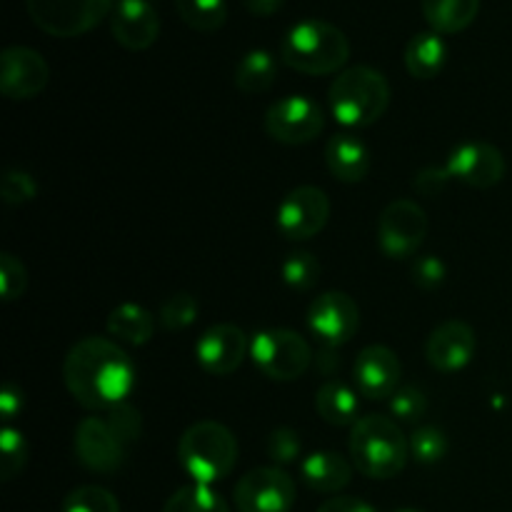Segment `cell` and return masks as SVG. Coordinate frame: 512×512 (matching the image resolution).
I'll list each match as a JSON object with an SVG mask.
<instances>
[{"instance_id": "obj_4", "label": "cell", "mask_w": 512, "mask_h": 512, "mask_svg": "<svg viewBox=\"0 0 512 512\" xmlns=\"http://www.w3.org/2000/svg\"><path fill=\"white\" fill-rule=\"evenodd\" d=\"M333 118L345 128H370L385 115L390 105V85L380 70L355 65L343 70L328 90Z\"/></svg>"}, {"instance_id": "obj_6", "label": "cell", "mask_w": 512, "mask_h": 512, "mask_svg": "<svg viewBox=\"0 0 512 512\" xmlns=\"http://www.w3.org/2000/svg\"><path fill=\"white\" fill-rule=\"evenodd\" d=\"M250 358L265 378L293 383L308 373L313 363V350L308 340L295 330L270 328L255 335L250 343Z\"/></svg>"}, {"instance_id": "obj_14", "label": "cell", "mask_w": 512, "mask_h": 512, "mask_svg": "<svg viewBox=\"0 0 512 512\" xmlns=\"http://www.w3.org/2000/svg\"><path fill=\"white\" fill-rule=\"evenodd\" d=\"M50 68L43 55L25 45H10L0 55V93L8 100H33L48 88Z\"/></svg>"}, {"instance_id": "obj_39", "label": "cell", "mask_w": 512, "mask_h": 512, "mask_svg": "<svg viewBox=\"0 0 512 512\" xmlns=\"http://www.w3.org/2000/svg\"><path fill=\"white\" fill-rule=\"evenodd\" d=\"M108 423L113 425L115 433H118L128 445L135 443V440L140 438V433H143V420H140V413L128 403L108 410Z\"/></svg>"}, {"instance_id": "obj_41", "label": "cell", "mask_w": 512, "mask_h": 512, "mask_svg": "<svg viewBox=\"0 0 512 512\" xmlns=\"http://www.w3.org/2000/svg\"><path fill=\"white\" fill-rule=\"evenodd\" d=\"M20 410H23V390L15 383H8L0 393V413H3L5 423H10Z\"/></svg>"}, {"instance_id": "obj_5", "label": "cell", "mask_w": 512, "mask_h": 512, "mask_svg": "<svg viewBox=\"0 0 512 512\" xmlns=\"http://www.w3.org/2000/svg\"><path fill=\"white\" fill-rule=\"evenodd\" d=\"M178 463L198 485H213L228 478L238 463V440L218 420H200L183 433Z\"/></svg>"}, {"instance_id": "obj_11", "label": "cell", "mask_w": 512, "mask_h": 512, "mask_svg": "<svg viewBox=\"0 0 512 512\" xmlns=\"http://www.w3.org/2000/svg\"><path fill=\"white\" fill-rule=\"evenodd\" d=\"M75 458L90 473L113 475L128 458V443L115 433L108 418H85L75 428Z\"/></svg>"}, {"instance_id": "obj_17", "label": "cell", "mask_w": 512, "mask_h": 512, "mask_svg": "<svg viewBox=\"0 0 512 512\" xmlns=\"http://www.w3.org/2000/svg\"><path fill=\"white\" fill-rule=\"evenodd\" d=\"M400 375H403V365L398 355L385 345H368L355 358V388L368 400L393 398L395 390L400 388Z\"/></svg>"}, {"instance_id": "obj_27", "label": "cell", "mask_w": 512, "mask_h": 512, "mask_svg": "<svg viewBox=\"0 0 512 512\" xmlns=\"http://www.w3.org/2000/svg\"><path fill=\"white\" fill-rule=\"evenodd\" d=\"M175 8L183 23L200 33H215L228 18L225 0H175Z\"/></svg>"}, {"instance_id": "obj_37", "label": "cell", "mask_w": 512, "mask_h": 512, "mask_svg": "<svg viewBox=\"0 0 512 512\" xmlns=\"http://www.w3.org/2000/svg\"><path fill=\"white\" fill-rule=\"evenodd\" d=\"M0 193H3V200L8 205H23L30 203V200L38 195V183H35L33 175L25 173V170L13 168L5 173Z\"/></svg>"}, {"instance_id": "obj_25", "label": "cell", "mask_w": 512, "mask_h": 512, "mask_svg": "<svg viewBox=\"0 0 512 512\" xmlns=\"http://www.w3.org/2000/svg\"><path fill=\"white\" fill-rule=\"evenodd\" d=\"M423 18L438 35L463 33L480 13V0H420Z\"/></svg>"}, {"instance_id": "obj_42", "label": "cell", "mask_w": 512, "mask_h": 512, "mask_svg": "<svg viewBox=\"0 0 512 512\" xmlns=\"http://www.w3.org/2000/svg\"><path fill=\"white\" fill-rule=\"evenodd\" d=\"M318 512H375L365 500L350 498V495H338V498H330L320 505Z\"/></svg>"}, {"instance_id": "obj_20", "label": "cell", "mask_w": 512, "mask_h": 512, "mask_svg": "<svg viewBox=\"0 0 512 512\" xmlns=\"http://www.w3.org/2000/svg\"><path fill=\"white\" fill-rule=\"evenodd\" d=\"M325 165L340 183H360L368 178L370 150L358 135L338 133L325 143Z\"/></svg>"}, {"instance_id": "obj_2", "label": "cell", "mask_w": 512, "mask_h": 512, "mask_svg": "<svg viewBox=\"0 0 512 512\" xmlns=\"http://www.w3.org/2000/svg\"><path fill=\"white\" fill-rule=\"evenodd\" d=\"M408 455L410 440L393 418L365 415L350 430V458L365 478H395L408 465Z\"/></svg>"}, {"instance_id": "obj_38", "label": "cell", "mask_w": 512, "mask_h": 512, "mask_svg": "<svg viewBox=\"0 0 512 512\" xmlns=\"http://www.w3.org/2000/svg\"><path fill=\"white\" fill-rule=\"evenodd\" d=\"M410 275H413V283L418 285V288L435 290L445 283L448 268H445V263L438 255H423V258H415Z\"/></svg>"}, {"instance_id": "obj_26", "label": "cell", "mask_w": 512, "mask_h": 512, "mask_svg": "<svg viewBox=\"0 0 512 512\" xmlns=\"http://www.w3.org/2000/svg\"><path fill=\"white\" fill-rule=\"evenodd\" d=\"M278 60L268 50H250L235 68V88L245 95H260L273 88Z\"/></svg>"}, {"instance_id": "obj_19", "label": "cell", "mask_w": 512, "mask_h": 512, "mask_svg": "<svg viewBox=\"0 0 512 512\" xmlns=\"http://www.w3.org/2000/svg\"><path fill=\"white\" fill-rule=\"evenodd\" d=\"M110 33L125 50H148L160 35V18L148 0H118L110 13Z\"/></svg>"}, {"instance_id": "obj_12", "label": "cell", "mask_w": 512, "mask_h": 512, "mask_svg": "<svg viewBox=\"0 0 512 512\" xmlns=\"http://www.w3.org/2000/svg\"><path fill=\"white\" fill-rule=\"evenodd\" d=\"M330 200L325 190L315 185H300L290 190L278 205L275 225L288 240H310L328 225Z\"/></svg>"}, {"instance_id": "obj_10", "label": "cell", "mask_w": 512, "mask_h": 512, "mask_svg": "<svg viewBox=\"0 0 512 512\" xmlns=\"http://www.w3.org/2000/svg\"><path fill=\"white\" fill-rule=\"evenodd\" d=\"M298 498L293 478L280 468H255L238 480L233 503L238 512H290Z\"/></svg>"}, {"instance_id": "obj_24", "label": "cell", "mask_w": 512, "mask_h": 512, "mask_svg": "<svg viewBox=\"0 0 512 512\" xmlns=\"http://www.w3.org/2000/svg\"><path fill=\"white\" fill-rule=\"evenodd\" d=\"M445 60H448V48L435 30L413 35L405 48V68L418 80L438 78L445 68Z\"/></svg>"}, {"instance_id": "obj_9", "label": "cell", "mask_w": 512, "mask_h": 512, "mask_svg": "<svg viewBox=\"0 0 512 512\" xmlns=\"http://www.w3.org/2000/svg\"><path fill=\"white\" fill-rule=\"evenodd\" d=\"M265 133L283 145L313 143L325 130V115L308 95H288L278 100L265 113Z\"/></svg>"}, {"instance_id": "obj_36", "label": "cell", "mask_w": 512, "mask_h": 512, "mask_svg": "<svg viewBox=\"0 0 512 512\" xmlns=\"http://www.w3.org/2000/svg\"><path fill=\"white\" fill-rule=\"evenodd\" d=\"M265 450H268V458L278 465H290L295 463L300 453H303V440L295 433L293 428H275L273 433L268 435V443H265Z\"/></svg>"}, {"instance_id": "obj_31", "label": "cell", "mask_w": 512, "mask_h": 512, "mask_svg": "<svg viewBox=\"0 0 512 512\" xmlns=\"http://www.w3.org/2000/svg\"><path fill=\"white\" fill-rule=\"evenodd\" d=\"M280 273H283V283L288 285V288L310 290L315 283H318L323 268H320L318 258H315L313 253L300 250V253H290L288 258H285Z\"/></svg>"}, {"instance_id": "obj_16", "label": "cell", "mask_w": 512, "mask_h": 512, "mask_svg": "<svg viewBox=\"0 0 512 512\" xmlns=\"http://www.w3.org/2000/svg\"><path fill=\"white\" fill-rule=\"evenodd\" d=\"M250 353L248 335L233 323H218L200 335L195 345V358L205 373L215 378L233 375L243 365L245 355Z\"/></svg>"}, {"instance_id": "obj_18", "label": "cell", "mask_w": 512, "mask_h": 512, "mask_svg": "<svg viewBox=\"0 0 512 512\" xmlns=\"http://www.w3.org/2000/svg\"><path fill=\"white\" fill-rule=\"evenodd\" d=\"M478 338L465 320H445L425 343V360L440 373H458L473 360Z\"/></svg>"}, {"instance_id": "obj_7", "label": "cell", "mask_w": 512, "mask_h": 512, "mask_svg": "<svg viewBox=\"0 0 512 512\" xmlns=\"http://www.w3.org/2000/svg\"><path fill=\"white\" fill-rule=\"evenodd\" d=\"M118 0H25L30 20L53 38H78L90 33L113 13Z\"/></svg>"}, {"instance_id": "obj_33", "label": "cell", "mask_w": 512, "mask_h": 512, "mask_svg": "<svg viewBox=\"0 0 512 512\" xmlns=\"http://www.w3.org/2000/svg\"><path fill=\"white\" fill-rule=\"evenodd\" d=\"M448 453V438L443 430L433 428V425H423L415 428L410 435V455L423 465H435L445 458Z\"/></svg>"}, {"instance_id": "obj_43", "label": "cell", "mask_w": 512, "mask_h": 512, "mask_svg": "<svg viewBox=\"0 0 512 512\" xmlns=\"http://www.w3.org/2000/svg\"><path fill=\"white\" fill-rule=\"evenodd\" d=\"M285 0H243L245 10L250 15H258V18H270V15L278 13L283 8Z\"/></svg>"}, {"instance_id": "obj_30", "label": "cell", "mask_w": 512, "mask_h": 512, "mask_svg": "<svg viewBox=\"0 0 512 512\" xmlns=\"http://www.w3.org/2000/svg\"><path fill=\"white\" fill-rule=\"evenodd\" d=\"M60 512H120V503L110 490L100 485H83L63 500Z\"/></svg>"}, {"instance_id": "obj_13", "label": "cell", "mask_w": 512, "mask_h": 512, "mask_svg": "<svg viewBox=\"0 0 512 512\" xmlns=\"http://www.w3.org/2000/svg\"><path fill=\"white\" fill-rule=\"evenodd\" d=\"M308 328L330 350L350 343L360 328V308L348 293L330 290L308 308Z\"/></svg>"}, {"instance_id": "obj_1", "label": "cell", "mask_w": 512, "mask_h": 512, "mask_svg": "<svg viewBox=\"0 0 512 512\" xmlns=\"http://www.w3.org/2000/svg\"><path fill=\"white\" fill-rule=\"evenodd\" d=\"M63 380L85 410H113L135 388V365L120 343L108 338L78 340L63 360Z\"/></svg>"}, {"instance_id": "obj_22", "label": "cell", "mask_w": 512, "mask_h": 512, "mask_svg": "<svg viewBox=\"0 0 512 512\" xmlns=\"http://www.w3.org/2000/svg\"><path fill=\"white\" fill-rule=\"evenodd\" d=\"M105 328H108V335L115 343L140 348V345L150 343V338L155 335V318L143 305L123 303L110 310Z\"/></svg>"}, {"instance_id": "obj_40", "label": "cell", "mask_w": 512, "mask_h": 512, "mask_svg": "<svg viewBox=\"0 0 512 512\" xmlns=\"http://www.w3.org/2000/svg\"><path fill=\"white\" fill-rule=\"evenodd\" d=\"M448 183H450V175H448V170H445V165L443 168L433 165V168L420 170V173L415 175L413 185L420 195H425V198H438Z\"/></svg>"}, {"instance_id": "obj_8", "label": "cell", "mask_w": 512, "mask_h": 512, "mask_svg": "<svg viewBox=\"0 0 512 512\" xmlns=\"http://www.w3.org/2000/svg\"><path fill=\"white\" fill-rule=\"evenodd\" d=\"M428 238V215L415 200H393L380 213L378 245L390 260L413 258Z\"/></svg>"}, {"instance_id": "obj_23", "label": "cell", "mask_w": 512, "mask_h": 512, "mask_svg": "<svg viewBox=\"0 0 512 512\" xmlns=\"http://www.w3.org/2000/svg\"><path fill=\"white\" fill-rule=\"evenodd\" d=\"M315 410L328 425H335V428H348L350 425L353 428L360 420L358 393L343 380H328V383L320 385L318 395H315Z\"/></svg>"}, {"instance_id": "obj_28", "label": "cell", "mask_w": 512, "mask_h": 512, "mask_svg": "<svg viewBox=\"0 0 512 512\" xmlns=\"http://www.w3.org/2000/svg\"><path fill=\"white\" fill-rule=\"evenodd\" d=\"M163 512H230V508L223 495L215 493L210 485L193 483L175 490Z\"/></svg>"}, {"instance_id": "obj_3", "label": "cell", "mask_w": 512, "mask_h": 512, "mask_svg": "<svg viewBox=\"0 0 512 512\" xmlns=\"http://www.w3.org/2000/svg\"><path fill=\"white\" fill-rule=\"evenodd\" d=\"M348 58V35L328 20L295 23L280 43V60L305 75L338 73Z\"/></svg>"}, {"instance_id": "obj_44", "label": "cell", "mask_w": 512, "mask_h": 512, "mask_svg": "<svg viewBox=\"0 0 512 512\" xmlns=\"http://www.w3.org/2000/svg\"><path fill=\"white\" fill-rule=\"evenodd\" d=\"M398 512H423V510H398Z\"/></svg>"}, {"instance_id": "obj_34", "label": "cell", "mask_w": 512, "mask_h": 512, "mask_svg": "<svg viewBox=\"0 0 512 512\" xmlns=\"http://www.w3.org/2000/svg\"><path fill=\"white\" fill-rule=\"evenodd\" d=\"M28 288V270L13 253L0 255V293L3 300H18Z\"/></svg>"}, {"instance_id": "obj_32", "label": "cell", "mask_w": 512, "mask_h": 512, "mask_svg": "<svg viewBox=\"0 0 512 512\" xmlns=\"http://www.w3.org/2000/svg\"><path fill=\"white\" fill-rule=\"evenodd\" d=\"M200 303L190 293H175L160 305L158 320L165 330H185L198 320Z\"/></svg>"}, {"instance_id": "obj_15", "label": "cell", "mask_w": 512, "mask_h": 512, "mask_svg": "<svg viewBox=\"0 0 512 512\" xmlns=\"http://www.w3.org/2000/svg\"><path fill=\"white\" fill-rule=\"evenodd\" d=\"M450 180L468 185V188L488 190L505 178V158L495 145L483 140H470L458 145L445 160Z\"/></svg>"}, {"instance_id": "obj_21", "label": "cell", "mask_w": 512, "mask_h": 512, "mask_svg": "<svg viewBox=\"0 0 512 512\" xmlns=\"http://www.w3.org/2000/svg\"><path fill=\"white\" fill-rule=\"evenodd\" d=\"M300 478L315 493L335 495L350 485V480H353V465L340 453L320 450V453H310L300 463Z\"/></svg>"}, {"instance_id": "obj_29", "label": "cell", "mask_w": 512, "mask_h": 512, "mask_svg": "<svg viewBox=\"0 0 512 512\" xmlns=\"http://www.w3.org/2000/svg\"><path fill=\"white\" fill-rule=\"evenodd\" d=\"M25 463H28V440L20 430L5 425L0 430V478H3V483L18 478Z\"/></svg>"}, {"instance_id": "obj_35", "label": "cell", "mask_w": 512, "mask_h": 512, "mask_svg": "<svg viewBox=\"0 0 512 512\" xmlns=\"http://www.w3.org/2000/svg\"><path fill=\"white\" fill-rule=\"evenodd\" d=\"M425 410H428V400L413 385H403L390 398V413L400 423H415L418 418H423Z\"/></svg>"}]
</instances>
